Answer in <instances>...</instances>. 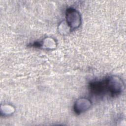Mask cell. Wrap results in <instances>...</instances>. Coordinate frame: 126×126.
<instances>
[{"label": "cell", "instance_id": "1", "mask_svg": "<svg viewBox=\"0 0 126 126\" xmlns=\"http://www.w3.org/2000/svg\"><path fill=\"white\" fill-rule=\"evenodd\" d=\"M108 92L112 96L119 94L124 89L123 81L117 76H111L107 78Z\"/></svg>", "mask_w": 126, "mask_h": 126}, {"label": "cell", "instance_id": "2", "mask_svg": "<svg viewBox=\"0 0 126 126\" xmlns=\"http://www.w3.org/2000/svg\"><path fill=\"white\" fill-rule=\"evenodd\" d=\"M66 23L71 31L78 28L81 23V19L79 13L72 8H69L66 11Z\"/></svg>", "mask_w": 126, "mask_h": 126}, {"label": "cell", "instance_id": "3", "mask_svg": "<svg viewBox=\"0 0 126 126\" xmlns=\"http://www.w3.org/2000/svg\"><path fill=\"white\" fill-rule=\"evenodd\" d=\"M90 91L94 95H101L108 92L107 78L101 80L91 82L89 84Z\"/></svg>", "mask_w": 126, "mask_h": 126}, {"label": "cell", "instance_id": "4", "mask_svg": "<svg viewBox=\"0 0 126 126\" xmlns=\"http://www.w3.org/2000/svg\"><path fill=\"white\" fill-rule=\"evenodd\" d=\"M91 102L88 99L82 98L78 99L74 105V110L76 114H79L87 110L91 106Z\"/></svg>", "mask_w": 126, "mask_h": 126}]
</instances>
